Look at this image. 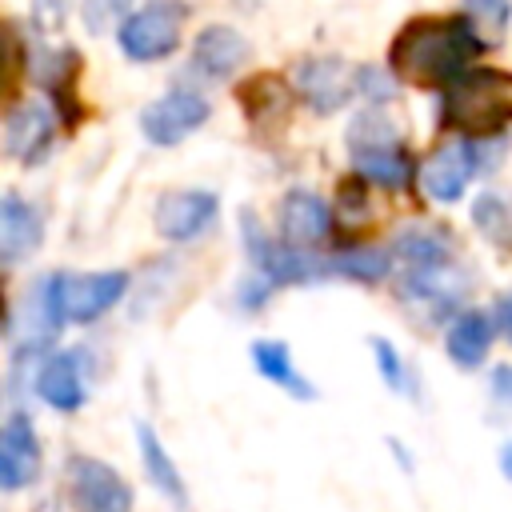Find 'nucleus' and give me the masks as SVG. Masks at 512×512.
<instances>
[{
    "label": "nucleus",
    "instance_id": "nucleus-12",
    "mask_svg": "<svg viewBox=\"0 0 512 512\" xmlns=\"http://www.w3.org/2000/svg\"><path fill=\"white\" fill-rule=\"evenodd\" d=\"M40 476V440L24 412H12L0 432V484L8 492L32 484Z\"/></svg>",
    "mask_w": 512,
    "mask_h": 512
},
{
    "label": "nucleus",
    "instance_id": "nucleus-9",
    "mask_svg": "<svg viewBox=\"0 0 512 512\" xmlns=\"http://www.w3.org/2000/svg\"><path fill=\"white\" fill-rule=\"evenodd\" d=\"M208 112H212V104L200 92L172 88V92H164L160 100H152L140 112V132H144V140L168 148V144H180L184 136H192L208 120Z\"/></svg>",
    "mask_w": 512,
    "mask_h": 512
},
{
    "label": "nucleus",
    "instance_id": "nucleus-29",
    "mask_svg": "<svg viewBox=\"0 0 512 512\" xmlns=\"http://www.w3.org/2000/svg\"><path fill=\"white\" fill-rule=\"evenodd\" d=\"M492 392H496L500 400H512V368H508V364L492 372Z\"/></svg>",
    "mask_w": 512,
    "mask_h": 512
},
{
    "label": "nucleus",
    "instance_id": "nucleus-21",
    "mask_svg": "<svg viewBox=\"0 0 512 512\" xmlns=\"http://www.w3.org/2000/svg\"><path fill=\"white\" fill-rule=\"evenodd\" d=\"M136 436H140V456H144L148 480L160 488V496H168L176 508H184V504H188V492H184V476H180V468L172 464L168 448L160 444V436H156L148 424H140V428H136Z\"/></svg>",
    "mask_w": 512,
    "mask_h": 512
},
{
    "label": "nucleus",
    "instance_id": "nucleus-7",
    "mask_svg": "<svg viewBox=\"0 0 512 512\" xmlns=\"http://www.w3.org/2000/svg\"><path fill=\"white\" fill-rule=\"evenodd\" d=\"M240 232H244V248H248V256H252V264L264 272L268 284H308V280L332 272L328 260L308 256L304 248H296V244H288V240H272V236L252 220V212L240 216Z\"/></svg>",
    "mask_w": 512,
    "mask_h": 512
},
{
    "label": "nucleus",
    "instance_id": "nucleus-27",
    "mask_svg": "<svg viewBox=\"0 0 512 512\" xmlns=\"http://www.w3.org/2000/svg\"><path fill=\"white\" fill-rule=\"evenodd\" d=\"M372 356H376V368H380L384 384L400 392V388H404V360H400V352H396L384 336H372Z\"/></svg>",
    "mask_w": 512,
    "mask_h": 512
},
{
    "label": "nucleus",
    "instance_id": "nucleus-10",
    "mask_svg": "<svg viewBox=\"0 0 512 512\" xmlns=\"http://www.w3.org/2000/svg\"><path fill=\"white\" fill-rule=\"evenodd\" d=\"M216 212H220V200L204 188L168 192L156 204V232L164 240H196L216 224Z\"/></svg>",
    "mask_w": 512,
    "mask_h": 512
},
{
    "label": "nucleus",
    "instance_id": "nucleus-8",
    "mask_svg": "<svg viewBox=\"0 0 512 512\" xmlns=\"http://www.w3.org/2000/svg\"><path fill=\"white\" fill-rule=\"evenodd\" d=\"M64 476H68L72 512H132V488L112 464L92 456H72Z\"/></svg>",
    "mask_w": 512,
    "mask_h": 512
},
{
    "label": "nucleus",
    "instance_id": "nucleus-31",
    "mask_svg": "<svg viewBox=\"0 0 512 512\" xmlns=\"http://www.w3.org/2000/svg\"><path fill=\"white\" fill-rule=\"evenodd\" d=\"M500 472H504V476L512 480V440H508V444L500 448Z\"/></svg>",
    "mask_w": 512,
    "mask_h": 512
},
{
    "label": "nucleus",
    "instance_id": "nucleus-1",
    "mask_svg": "<svg viewBox=\"0 0 512 512\" xmlns=\"http://www.w3.org/2000/svg\"><path fill=\"white\" fill-rule=\"evenodd\" d=\"M484 48L488 44L476 36L468 16H416L396 32L388 48V68L404 84L448 88L468 72V64Z\"/></svg>",
    "mask_w": 512,
    "mask_h": 512
},
{
    "label": "nucleus",
    "instance_id": "nucleus-4",
    "mask_svg": "<svg viewBox=\"0 0 512 512\" xmlns=\"http://www.w3.org/2000/svg\"><path fill=\"white\" fill-rule=\"evenodd\" d=\"M128 288L124 272H52L36 284V300L52 324H88L104 316Z\"/></svg>",
    "mask_w": 512,
    "mask_h": 512
},
{
    "label": "nucleus",
    "instance_id": "nucleus-24",
    "mask_svg": "<svg viewBox=\"0 0 512 512\" xmlns=\"http://www.w3.org/2000/svg\"><path fill=\"white\" fill-rule=\"evenodd\" d=\"M472 216H476V228H480L496 248H512V216H508V208H504L496 196H480L476 208H472Z\"/></svg>",
    "mask_w": 512,
    "mask_h": 512
},
{
    "label": "nucleus",
    "instance_id": "nucleus-19",
    "mask_svg": "<svg viewBox=\"0 0 512 512\" xmlns=\"http://www.w3.org/2000/svg\"><path fill=\"white\" fill-rule=\"evenodd\" d=\"M248 352H252L256 372H260L264 380H272L276 388H284L288 396H296V400H312V396H316V388H312V384L300 376V368L292 364L288 344H280V340H256Z\"/></svg>",
    "mask_w": 512,
    "mask_h": 512
},
{
    "label": "nucleus",
    "instance_id": "nucleus-6",
    "mask_svg": "<svg viewBox=\"0 0 512 512\" xmlns=\"http://www.w3.org/2000/svg\"><path fill=\"white\" fill-rule=\"evenodd\" d=\"M188 20V4L180 0H152L148 8L132 12L116 32H120V52L128 60H160L168 52H176L180 32Z\"/></svg>",
    "mask_w": 512,
    "mask_h": 512
},
{
    "label": "nucleus",
    "instance_id": "nucleus-25",
    "mask_svg": "<svg viewBox=\"0 0 512 512\" xmlns=\"http://www.w3.org/2000/svg\"><path fill=\"white\" fill-rule=\"evenodd\" d=\"M128 4H132V0H84V8H80L84 28H88V32L120 28V24L128 20Z\"/></svg>",
    "mask_w": 512,
    "mask_h": 512
},
{
    "label": "nucleus",
    "instance_id": "nucleus-3",
    "mask_svg": "<svg viewBox=\"0 0 512 512\" xmlns=\"http://www.w3.org/2000/svg\"><path fill=\"white\" fill-rule=\"evenodd\" d=\"M392 256L404 268V296L432 304V308H452L460 296V276L452 272V248L440 232L432 228H412L392 244Z\"/></svg>",
    "mask_w": 512,
    "mask_h": 512
},
{
    "label": "nucleus",
    "instance_id": "nucleus-17",
    "mask_svg": "<svg viewBox=\"0 0 512 512\" xmlns=\"http://www.w3.org/2000/svg\"><path fill=\"white\" fill-rule=\"evenodd\" d=\"M248 56V40L236 32V28H224V24H212L196 36L192 44V68L208 80H224L236 72V64H244Z\"/></svg>",
    "mask_w": 512,
    "mask_h": 512
},
{
    "label": "nucleus",
    "instance_id": "nucleus-26",
    "mask_svg": "<svg viewBox=\"0 0 512 512\" xmlns=\"http://www.w3.org/2000/svg\"><path fill=\"white\" fill-rule=\"evenodd\" d=\"M68 4L72 0H32V28L40 32V36H56V32H64V20H68Z\"/></svg>",
    "mask_w": 512,
    "mask_h": 512
},
{
    "label": "nucleus",
    "instance_id": "nucleus-14",
    "mask_svg": "<svg viewBox=\"0 0 512 512\" xmlns=\"http://www.w3.org/2000/svg\"><path fill=\"white\" fill-rule=\"evenodd\" d=\"M276 216H280V232H284V240L296 244V248L320 244V240L328 236V228H332V212H328V204H324L316 192H308V188H292V192H284Z\"/></svg>",
    "mask_w": 512,
    "mask_h": 512
},
{
    "label": "nucleus",
    "instance_id": "nucleus-2",
    "mask_svg": "<svg viewBox=\"0 0 512 512\" xmlns=\"http://www.w3.org/2000/svg\"><path fill=\"white\" fill-rule=\"evenodd\" d=\"M440 120L460 136H500L504 128H512V76L496 68L464 72L444 88Z\"/></svg>",
    "mask_w": 512,
    "mask_h": 512
},
{
    "label": "nucleus",
    "instance_id": "nucleus-5",
    "mask_svg": "<svg viewBox=\"0 0 512 512\" xmlns=\"http://www.w3.org/2000/svg\"><path fill=\"white\" fill-rule=\"evenodd\" d=\"M348 148H352V164L384 188H408L416 176L412 152L400 144L392 124H384L380 116H368V112L356 116V124L348 132Z\"/></svg>",
    "mask_w": 512,
    "mask_h": 512
},
{
    "label": "nucleus",
    "instance_id": "nucleus-20",
    "mask_svg": "<svg viewBox=\"0 0 512 512\" xmlns=\"http://www.w3.org/2000/svg\"><path fill=\"white\" fill-rule=\"evenodd\" d=\"M488 344H492V320L484 312H460L444 336V348L460 368H476L488 356Z\"/></svg>",
    "mask_w": 512,
    "mask_h": 512
},
{
    "label": "nucleus",
    "instance_id": "nucleus-13",
    "mask_svg": "<svg viewBox=\"0 0 512 512\" xmlns=\"http://www.w3.org/2000/svg\"><path fill=\"white\" fill-rule=\"evenodd\" d=\"M36 396L44 404H52L56 412H76L88 396L84 388V356L80 348H68V352H56L40 364L36 372Z\"/></svg>",
    "mask_w": 512,
    "mask_h": 512
},
{
    "label": "nucleus",
    "instance_id": "nucleus-18",
    "mask_svg": "<svg viewBox=\"0 0 512 512\" xmlns=\"http://www.w3.org/2000/svg\"><path fill=\"white\" fill-rule=\"evenodd\" d=\"M44 236V224H40V212L32 204H24L16 192H4L0 196V256L4 264H16L24 252H32Z\"/></svg>",
    "mask_w": 512,
    "mask_h": 512
},
{
    "label": "nucleus",
    "instance_id": "nucleus-22",
    "mask_svg": "<svg viewBox=\"0 0 512 512\" xmlns=\"http://www.w3.org/2000/svg\"><path fill=\"white\" fill-rule=\"evenodd\" d=\"M328 264H332V272H340V276L376 284V280L388 276V268H392V252H384V248H348V252L328 256Z\"/></svg>",
    "mask_w": 512,
    "mask_h": 512
},
{
    "label": "nucleus",
    "instance_id": "nucleus-30",
    "mask_svg": "<svg viewBox=\"0 0 512 512\" xmlns=\"http://www.w3.org/2000/svg\"><path fill=\"white\" fill-rule=\"evenodd\" d=\"M496 316H500V332L512 340V292L500 300V308H496Z\"/></svg>",
    "mask_w": 512,
    "mask_h": 512
},
{
    "label": "nucleus",
    "instance_id": "nucleus-16",
    "mask_svg": "<svg viewBox=\"0 0 512 512\" xmlns=\"http://www.w3.org/2000/svg\"><path fill=\"white\" fill-rule=\"evenodd\" d=\"M476 164H480V160H476V148H472L468 140L448 144V148H440V152L424 164L420 184H424V192H428L432 200L452 204V200H460V192L468 188V180H472Z\"/></svg>",
    "mask_w": 512,
    "mask_h": 512
},
{
    "label": "nucleus",
    "instance_id": "nucleus-28",
    "mask_svg": "<svg viewBox=\"0 0 512 512\" xmlns=\"http://www.w3.org/2000/svg\"><path fill=\"white\" fill-rule=\"evenodd\" d=\"M356 88H360L368 100H388V96H392V84H388L376 68H356Z\"/></svg>",
    "mask_w": 512,
    "mask_h": 512
},
{
    "label": "nucleus",
    "instance_id": "nucleus-11",
    "mask_svg": "<svg viewBox=\"0 0 512 512\" xmlns=\"http://www.w3.org/2000/svg\"><path fill=\"white\" fill-rule=\"evenodd\" d=\"M56 120L40 100H24L4 116V152L20 164H40L52 148Z\"/></svg>",
    "mask_w": 512,
    "mask_h": 512
},
{
    "label": "nucleus",
    "instance_id": "nucleus-23",
    "mask_svg": "<svg viewBox=\"0 0 512 512\" xmlns=\"http://www.w3.org/2000/svg\"><path fill=\"white\" fill-rule=\"evenodd\" d=\"M464 16L468 24L476 28V36L484 44H496L508 28V16H512V4L508 0H464Z\"/></svg>",
    "mask_w": 512,
    "mask_h": 512
},
{
    "label": "nucleus",
    "instance_id": "nucleus-15",
    "mask_svg": "<svg viewBox=\"0 0 512 512\" xmlns=\"http://www.w3.org/2000/svg\"><path fill=\"white\" fill-rule=\"evenodd\" d=\"M296 88L300 96L316 108V112H336L340 104H348V96L356 92V72H348L340 60L324 56V60H304L296 72Z\"/></svg>",
    "mask_w": 512,
    "mask_h": 512
}]
</instances>
